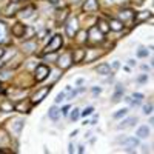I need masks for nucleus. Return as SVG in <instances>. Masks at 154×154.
I'll use <instances>...</instances> for the list:
<instances>
[{
    "instance_id": "1",
    "label": "nucleus",
    "mask_w": 154,
    "mask_h": 154,
    "mask_svg": "<svg viewBox=\"0 0 154 154\" xmlns=\"http://www.w3.org/2000/svg\"><path fill=\"white\" fill-rule=\"evenodd\" d=\"M63 45V37L60 34H54L53 37H51L49 43L46 45L45 48V54H49V53H56L57 49H60Z\"/></svg>"
},
{
    "instance_id": "2",
    "label": "nucleus",
    "mask_w": 154,
    "mask_h": 154,
    "mask_svg": "<svg viewBox=\"0 0 154 154\" xmlns=\"http://www.w3.org/2000/svg\"><path fill=\"white\" fill-rule=\"evenodd\" d=\"M65 31H66V35H69V37H75V34H77V31H79V20H77L75 17H71L69 20H68V23L65 25Z\"/></svg>"
},
{
    "instance_id": "3",
    "label": "nucleus",
    "mask_w": 154,
    "mask_h": 154,
    "mask_svg": "<svg viewBox=\"0 0 154 154\" xmlns=\"http://www.w3.org/2000/svg\"><path fill=\"white\" fill-rule=\"evenodd\" d=\"M49 68L46 66V65H37V68H35V74H34V77H35V80L37 82H43L46 77L49 75Z\"/></svg>"
},
{
    "instance_id": "4",
    "label": "nucleus",
    "mask_w": 154,
    "mask_h": 154,
    "mask_svg": "<svg viewBox=\"0 0 154 154\" xmlns=\"http://www.w3.org/2000/svg\"><path fill=\"white\" fill-rule=\"evenodd\" d=\"M51 88H53V86H45V88H40V89H38V91L32 96V100H31V103L32 105H35V103H40V102L48 96V93L51 91Z\"/></svg>"
},
{
    "instance_id": "5",
    "label": "nucleus",
    "mask_w": 154,
    "mask_h": 154,
    "mask_svg": "<svg viewBox=\"0 0 154 154\" xmlns=\"http://www.w3.org/2000/svg\"><path fill=\"white\" fill-rule=\"evenodd\" d=\"M86 38H89V40H93V42H102L103 40V34L97 29V26H91L86 32Z\"/></svg>"
},
{
    "instance_id": "6",
    "label": "nucleus",
    "mask_w": 154,
    "mask_h": 154,
    "mask_svg": "<svg viewBox=\"0 0 154 154\" xmlns=\"http://www.w3.org/2000/svg\"><path fill=\"white\" fill-rule=\"evenodd\" d=\"M25 31H26V25H23L20 22H17L16 25H12V35L14 37H23Z\"/></svg>"
},
{
    "instance_id": "7",
    "label": "nucleus",
    "mask_w": 154,
    "mask_h": 154,
    "mask_svg": "<svg viewBox=\"0 0 154 154\" xmlns=\"http://www.w3.org/2000/svg\"><path fill=\"white\" fill-rule=\"evenodd\" d=\"M71 62H72V57L71 54H62L59 57V66L60 68H68L71 65Z\"/></svg>"
},
{
    "instance_id": "8",
    "label": "nucleus",
    "mask_w": 154,
    "mask_h": 154,
    "mask_svg": "<svg viewBox=\"0 0 154 154\" xmlns=\"http://www.w3.org/2000/svg\"><path fill=\"white\" fill-rule=\"evenodd\" d=\"M108 25H109V29L111 31H122L123 29V22L122 20H117V19H111L109 22H108Z\"/></svg>"
},
{
    "instance_id": "9",
    "label": "nucleus",
    "mask_w": 154,
    "mask_h": 154,
    "mask_svg": "<svg viewBox=\"0 0 154 154\" xmlns=\"http://www.w3.org/2000/svg\"><path fill=\"white\" fill-rule=\"evenodd\" d=\"M96 26H97V29H99L102 34H106V32H109V31H111V29H109V25H108V22H105L103 19H99Z\"/></svg>"
},
{
    "instance_id": "10",
    "label": "nucleus",
    "mask_w": 154,
    "mask_h": 154,
    "mask_svg": "<svg viewBox=\"0 0 154 154\" xmlns=\"http://www.w3.org/2000/svg\"><path fill=\"white\" fill-rule=\"evenodd\" d=\"M85 57H86V51H85V49H75V51H74V59H72V62L79 63V62H82Z\"/></svg>"
},
{
    "instance_id": "11",
    "label": "nucleus",
    "mask_w": 154,
    "mask_h": 154,
    "mask_svg": "<svg viewBox=\"0 0 154 154\" xmlns=\"http://www.w3.org/2000/svg\"><path fill=\"white\" fill-rule=\"evenodd\" d=\"M23 126H25V120L17 119V120H14V123H12V130H14V133L19 136L22 133V130H23Z\"/></svg>"
},
{
    "instance_id": "12",
    "label": "nucleus",
    "mask_w": 154,
    "mask_h": 154,
    "mask_svg": "<svg viewBox=\"0 0 154 154\" xmlns=\"http://www.w3.org/2000/svg\"><path fill=\"white\" fill-rule=\"evenodd\" d=\"M149 17H151L149 11H142V12H139V14H136V23H142V22L148 20Z\"/></svg>"
},
{
    "instance_id": "13",
    "label": "nucleus",
    "mask_w": 154,
    "mask_h": 154,
    "mask_svg": "<svg viewBox=\"0 0 154 154\" xmlns=\"http://www.w3.org/2000/svg\"><path fill=\"white\" fill-rule=\"evenodd\" d=\"M19 9V5L16 2H11L6 8H5V16H12V14H16V11Z\"/></svg>"
},
{
    "instance_id": "14",
    "label": "nucleus",
    "mask_w": 154,
    "mask_h": 154,
    "mask_svg": "<svg viewBox=\"0 0 154 154\" xmlns=\"http://www.w3.org/2000/svg\"><path fill=\"white\" fill-rule=\"evenodd\" d=\"M97 8H99L97 0H86V3L83 5V9L85 11H96Z\"/></svg>"
},
{
    "instance_id": "15",
    "label": "nucleus",
    "mask_w": 154,
    "mask_h": 154,
    "mask_svg": "<svg viewBox=\"0 0 154 154\" xmlns=\"http://www.w3.org/2000/svg\"><path fill=\"white\" fill-rule=\"evenodd\" d=\"M97 72H99L100 75H108V74L111 72V66L108 65V63H102V65L97 66Z\"/></svg>"
},
{
    "instance_id": "16",
    "label": "nucleus",
    "mask_w": 154,
    "mask_h": 154,
    "mask_svg": "<svg viewBox=\"0 0 154 154\" xmlns=\"http://www.w3.org/2000/svg\"><path fill=\"white\" fill-rule=\"evenodd\" d=\"M134 17V12L131 9H123L120 11V20L122 22H126V20H131Z\"/></svg>"
},
{
    "instance_id": "17",
    "label": "nucleus",
    "mask_w": 154,
    "mask_h": 154,
    "mask_svg": "<svg viewBox=\"0 0 154 154\" xmlns=\"http://www.w3.org/2000/svg\"><path fill=\"white\" fill-rule=\"evenodd\" d=\"M122 96H123V86L122 85H117V86H116V94L112 96V102H114V103L120 102V97Z\"/></svg>"
},
{
    "instance_id": "18",
    "label": "nucleus",
    "mask_w": 154,
    "mask_h": 154,
    "mask_svg": "<svg viewBox=\"0 0 154 154\" xmlns=\"http://www.w3.org/2000/svg\"><path fill=\"white\" fill-rule=\"evenodd\" d=\"M48 116H49V119H53V120H57L59 119V116H60V109L57 106H51L48 109Z\"/></svg>"
},
{
    "instance_id": "19",
    "label": "nucleus",
    "mask_w": 154,
    "mask_h": 154,
    "mask_svg": "<svg viewBox=\"0 0 154 154\" xmlns=\"http://www.w3.org/2000/svg\"><path fill=\"white\" fill-rule=\"evenodd\" d=\"M137 122V119L136 117H130V119H126V120H123L122 123H119V130H123V128H128V126H133L134 123Z\"/></svg>"
},
{
    "instance_id": "20",
    "label": "nucleus",
    "mask_w": 154,
    "mask_h": 154,
    "mask_svg": "<svg viewBox=\"0 0 154 154\" xmlns=\"http://www.w3.org/2000/svg\"><path fill=\"white\" fill-rule=\"evenodd\" d=\"M137 136L140 137V139H146L148 136H149V128L148 126H140L139 130H137Z\"/></svg>"
},
{
    "instance_id": "21",
    "label": "nucleus",
    "mask_w": 154,
    "mask_h": 154,
    "mask_svg": "<svg viewBox=\"0 0 154 154\" xmlns=\"http://www.w3.org/2000/svg\"><path fill=\"white\" fill-rule=\"evenodd\" d=\"M14 109H16V111H19V112H28V111H29V103L20 102L19 105H16V106H14Z\"/></svg>"
},
{
    "instance_id": "22",
    "label": "nucleus",
    "mask_w": 154,
    "mask_h": 154,
    "mask_svg": "<svg viewBox=\"0 0 154 154\" xmlns=\"http://www.w3.org/2000/svg\"><path fill=\"white\" fill-rule=\"evenodd\" d=\"M123 145H126V146H137L139 145V139H136V137H126L123 140Z\"/></svg>"
},
{
    "instance_id": "23",
    "label": "nucleus",
    "mask_w": 154,
    "mask_h": 154,
    "mask_svg": "<svg viewBox=\"0 0 154 154\" xmlns=\"http://www.w3.org/2000/svg\"><path fill=\"white\" fill-rule=\"evenodd\" d=\"M14 109V106H12V103H9V102H3L2 105H0V111H12Z\"/></svg>"
},
{
    "instance_id": "24",
    "label": "nucleus",
    "mask_w": 154,
    "mask_h": 154,
    "mask_svg": "<svg viewBox=\"0 0 154 154\" xmlns=\"http://www.w3.org/2000/svg\"><path fill=\"white\" fill-rule=\"evenodd\" d=\"M5 35H6V26L3 22H0V42H3Z\"/></svg>"
},
{
    "instance_id": "25",
    "label": "nucleus",
    "mask_w": 154,
    "mask_h": 154,
    "mask_svg": "<svg viewBox=\"0 0 154 154\" xmlns=\"http://www.w3.org/2000/svg\"><path fill=\"white\" fill-rule=\"evenodd\" d=\"M126 112H128V109H126V108H123V109H119L117 112H114V119H120V117H125V116H126Z\"/></svg>"
},
{
    "instance_id": "26",
    "label": "nucleus",
    "mask_w": 154,
    "mask_h": 154,
    "mask_svg": "<svg viewBox=\"0 0 154 154\" xmlns=\"http://www.w3.org/2000/svg\"><path fill=\"white\" fill-rule=\"evenodd\" d=\"M79 117H80V109H79V108H74V109H72V112H71V120H74V122H75Z\"/></svg>"
},
{
    "instance_id": "27",
    "label": "nucleus",
    "mask_w": 154,
    "mask_h": 154,
    "mask_svg": "<svg viewBox=\"0 0 154 154\" xmlns=\"http://www.w3.org/2000/svg\"><path fill=\"white\" fill-rule=\"evenodd\" d=\"M32 11H34V6H28L26 9H23L22 14H23V17H31V12Z\"/></svg>"
},
{
    "instance_id": "28",
    "label": "nucleus",
    "mask_w": 154,
    "mask_h": 154,
    "mask_svg": "<svg viewBox=\"0 0 154 154\" xmlns=\"http://www.w3.org/2000/svg\"><path fill=\"white\" fill-rule=\"evenodd\" d=\"M93 111H94V108H93V106H88V108H85V109H83L80 114L86 117V116H91V114H93Z\"/></svg>"
},
{
    "instance_id": "29",
    "label": "nucleus",
    "mask_w": 154,
    "mask_h": 154,
    "mask_svg": "<svg viewBox=\"0 0 154 154\" xmlns=\"http://www.w3.org/2000/svg\"><path fill=\"white\" fill-rule=\"evenodd\" d=\"M34 48H35V43H34V42H29V43H25V45H23V49H25V51H32Z\"/></svg>"
},
{
    "instance_id": "30",
    "label": "nucleus",
    "mask_w": 154,
    "mask_h": 154,
    "mask_svg": "<svg viewBox=\"0 0 154 154\" xmlns=\"http://www.w3.org/2000/svg\"><path fill=\"white\" fill-rule=\"evenodd\" d=\"M137 56H139V57H146V56H148V49L140 48V49L137 51Z\"/></svg>"
},
{
    "instance_id": "31",
    "label": "nucleus",
    "mask_w": 154,
    "mask_h": 154,
    "mask_svg": "<svg viewBox=\"0 0 154 154\" xmlns=\"http://www.w3.org/2000/svg\"><path fill=\"white\" fill-rule=\"evenodd\" d=\"M65 96H66V93H65V91H63V93H59V94H57V97H56V103H60V102H62L63 99H65Z\"/></svg>"
},
{
    "instance_id": "32",
    "label": "nucleus",
    "mask_w": 154,
    "mask_h": 154,
    "mask_svg": "<svg viewBox=\"0 0 154 154\" xmlns=\"http://www.w3.org/2000/svg\"><path fill=\"white\" fill-rule=\"evenodd\" d=\"M131 99H134V100H137V102H140L143 99V94H140V93H134L133 96H131Z\"/></svg>"
},
{
    "instance_id": "33",
    "label": "nucleus",
    "mask_w": 154,
    "mask_h": 154,
    "mask_svg": "<svg viewBox=\"0 0 154 154\" xmlns=\"http://www.w3.org/2000/svg\"><path fill=\"white\" fill-rule=\"evenodd\" d=\"M143 112H145V114H151V112H152V105H151V103H149V105H145V106H143Z\"/></svg>"
},
{
    "instance_id": "34",
    "label": "nucleus",
    "mask_w": 154,
    "mask_h": 154,
    "mask_svg": "<svg viewBox=\"0 0 154 154\" xmlns=\"http://www.w3.org/2000/svg\"><path fill=\"white\" fill-rule=\"evenodd\" d=\"M68 111H69V106H63V108L60 109V112H62L63 116H66V114H68Z\"/></svg>"
},
{
    "instance_id": "35",
    "label": "nucleus",
    "mask_w": 154,
    "mask_h": 154,
    "mask_svg": "<svg viewBox=\"0 0 154 154\" xmlns=\"http://www.w3.org/2000/svg\"><path fill=\"white\" fill-rule=\"evenodd\" d=\"M3 56H5V49H3V48H0V59H2Z\"/></svg>"
},
{
    "instance_id": "36",
    "label": "nucleus",
    "mask_w": 154,
    "mask_h": 154,
    "mask_svg": "<svg viewBox=\"0 0 154 154\" xmlns=\"http://www.w3.org/2000/svg\"><path fill=\"white\" fill-rule=\"evenodd\" d=\"M128 63H130V66H133V65H136V62H134L133 59H130V60H128Z\"/></svg>"
},
{
    "instance_id": "37",
    "label": "nucleus",
    "mask_w": 154,
    "mask_h": 154,
    "mask_svg": "<svg viewBox=\"0 0 154 154\" xmlns=\"http://www.w3.org/2000/svg\"><path fill=\"white\" fill-rule=\"evenodd\" d=\"M112 68H114V69L119 68V62H114V63H112Z\"/></svg>"
},
{
    "instance_id": "38",
    "label": "nucleus",
    "mask_w": 154,
    "mask_h": 154,
    "mask_svg": "<svg viewBox=\"0 0 154 154\" xmlns=\"http://www.w3.org/2000/svg\"><path fill=\"white\" fill-rule=\"evenodd\" d=\"M139 80H140V82H145V80H146V74H145V75H142V77H140V79H139Z\"/></svg>"
},
{
    "instance_id": "39",
    "label": "nucleus",
    "mask_w": 154,
    "mask_h": 154,
    "mask_svg": "<svg viewBox=\"0 0 154 154\" xmlns=\"http://www.w3.org/2000/svg\"><path fill=\"white\" fill-rule=\"evenodd\" d=\"M68 151H69V152H74V146H72V145H69V149H68Z\"/></svg>"
},
{
    "instance_id": "40",
    "label": "nucleus",
    "mask_w": 154,
    "mask_h": 154,
    "mask_svg": "<svg viewBox=\"0 0 154 154\" xmlns=\"http://www.w3.org/2000/svg\"><path fill=\"white\" fill-rule=\"evenodd\" d=\"M49 3H59V0H48Z\"/></svg>"
},
{
    "instance_id": "41",
    "label": "nucleus",
    "mask_w": 154,
    "mask_h": 154,
    "mask_svg": "<svg viewBox=\"0 0 154 154\" xmlns=\"http://www.w3.org/2000/svg\"><path fill=\"white\" fill-rule=\"evenodd\" d=\"M12 2H16V3H17V2H19V0H12Z\"/></svg>"
},
{
    "instance_id": "42",
    "label": "nucleus",
    "mask_w": 154,
    "mask_h": 154,
    "mask_svg": "<svg viewBox=\"0 0 154 154\" xmlns=\"http://www.w3.org/2000/svg\"><path fill=\"white\" fill-rule=\"evenodd\" d=\"M0 152H3V149H0Z\"/></svg>"
},
{
    "instance_id": "43",
    "label": "nucleus",
    "mask_w": 154,
    "mask_h": 154,
    "mask_svg": "<svg viewBox=\"0 0 154 154\" xmlns=\"http://www.w3.org/2000/svg\"><path fill=\"white\" fill-rule=\"evenodd\" d=\"M109 2H114V0H109Z\"/></svg>"
},
{
    "instance_id": "44",
    "label": "nucleus",
    "mask_w": 154,
    "mask_h": 154,
    "mask_svg": "<svg viewBox=\"0 0 154 154\" xmlns=\"http://www.w3.org/2000/svg\"><path fill=\"white\" fill-rule=\"evenodd\" d=\"M0 85H2V82H0Z\"/></svg>"
}]
</instances>
